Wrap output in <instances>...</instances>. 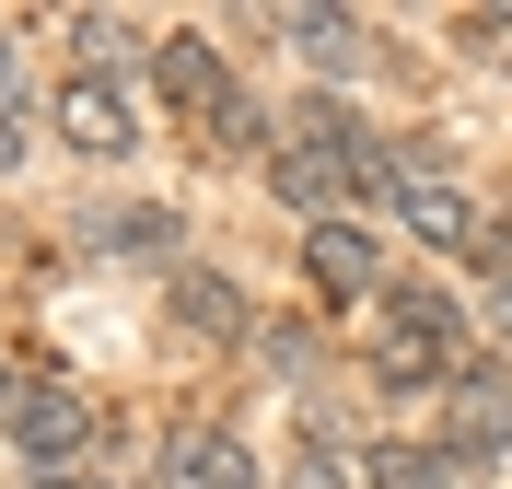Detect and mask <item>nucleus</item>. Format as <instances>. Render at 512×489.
<instances>
[{"label": "nucleus", "mask_w": 512, "mask_h": 489, "mask_svg": "<svg viewBox=\"0 0 512 489\" xmlns=\"http://www.w3.org/2000/svg\"><path fill=\"white\" fill-rule=\"evenodd\" d=\"M408 233H419V245H443V257H489V268H512V233L489 222L466 187H443V175H408Z\"/></svg>", "instance_id": "nucleus-1"}, {"label": "nucleus", "mask_w": 512, "mask_h": 489, "mask_svg": "<svg viewBox=\"0 0 512 489\" xmlns=\"http://www.w3.org/2000/svg\"><path fill=\"white\" fill-rule=\"evenodd\" d=\"M12 443H24L35 466H82V443H94V396L59 385V373L24 385V396H12Z\"/></svg>", "instance_id": "nucleus-2"}, {"label": "nucleus", "mask_w": 512, "mask_h": 489, "mask_svg": "<svg viewBox=\"0 0 512 489\" xmlns=\"http://www.w3.org/2000/svg\"><path fill=\"white\" fill-rule=\"evenodd\" d=\"M59 140L94 152V163H117L128 140H140V117H128V94L105 82V70H70V82H59Z\"/></svg>", "instance_id": "nucleus-3"}, {"label": "nucleus", "mask_w": 512, "mask_h": 489, "mask_svg": "<svg viewBox=\"0 0 512 489\" xmlns=\"http://www.w3.org/2000/svg\"><path fill=\"white\" fill-rule=\"evenodd\" d=\"M163 489H256V466H245V443H233V431L187 420L175 443H163Z\"/></svg>", "instance_id": "nucleus-4"}, {"label": "nucleus", "mask_w": 512, "mask_h": 489, "mask_svg": "<svg viewBox=\"0 0 512 489\" xmlns=\"http://www.w3.org/2000/svg\"><path fill=\"white\" fill-rule=\"evenodd\" d=\"M303 268H315V292H373V280H384V257H373L361 222H315V233H303Z\"/></svg>", "instance_id": "nucleus-5"}, {"label": "nucleus", "mask_w": 512, "mask_h": 489, "mask_svg": "<svg viewBox=\"0 0 512 489\" xmlns=\"http://www.w3.org/2000/svg\"><path fill=\"white\" fill-rule=\"evenodd\" d=\"M361 489H478V455L454 443V455H431V443H384L373 466H361Z\"/></svg>", "instance_id": "nucleus-6"}, {"label": "nucleus", "mask_w": 512, "mask_h": 489, "mask_svg": "<svg viewBox=\"0 0 512 489\" xmlns=\"http://www.w3.org/2000/svg\"><path fill=\"white\" fill-rule=\"evenodd\" d=\"M268 187H280L303 222H338V187H350V163H326V152H303V140H291V152H268Z\"/></svg>", "instance_id": "nucleus-7"}, {"label": "nucleus", "mask_w": 512, "mask_h": 489, "mask_svg": "<svg viewBox=\"0 0 512 489\" xmlns=\"http://www.w3.org/2000/svg\"><path fill=\"white\" fill-rule=\"evenodd\" d=\"M175 326L187 338H245V292L210 280V268H175Z\"/></svg>", "instance_id": "nucleus-8"}, {"label": "nucleus", "mask_w": 512, "mask_h": 489, "mask_svg": "<svg viewBox=\"0 0 512 489\" xmlns=\"http://www.w3.org/2000/svg\"><path fill=\"white\" fill-rule=\"evenodd\" d=\"M163 94H175V105H198V117H210V105H222L233 94V82H222V59H210V35H163Z\"/></svg>", "instance_id": "nucleus-9"}, {"label": "nucleus", "mask_w": 512, "mask_h": 489, "mask_svg": "<svg viewBox=\"0 0 512 489\" xmlns=\"http://www.w3.org/2000/svg\"><path fill=\"white\" fill-rule=\"evenodd\" d=\"M454 443L466 455H512V385H454Z\"/></svg>", "instance_id": "nucleus-10"}, {"label": "nucleus", "mask_w": 512, "mask_h": 489, "mask_svg": "<svg viewBox=\"0 0 512 489\" xmlns=\"http://www.w3.org/2000/svg\"><path fill=\"white\" fill-rule=\"evenodd\" d=\"M291 47H303L315 70H350L361 59V24H350V12H291Z\"/></svg>", "instance_id": "nucleus-11"}, {"label": "nucleus", "mask_w": 512, "mask_h": 489, "mask_svg": "<svg viewBox=\"0 0 512 489\" xmlns=\"http://www.w3.org/2000/svg\"><path fill=\"white\" fill-rule=\"evenodd\" d=\"M384 326H408V338H431V350H443V338H454V303L431 292V280H396V292H384Z\"/></svg>", "instance_id": "nucleus-12"}, {"label": "nucleus", "mask_w": 512, "mask_h": 489, "mask_svg": "<svg viewBox=\"0 0 512 489\" xmlns=\"http://www.w3.org/2000/svg\"><path fill=\"white\" fill-rule=\"evenodd\" d=\"M256 129H268V117H256V94H222L210 117H198V152H256Z\"/></svg>", "instance_id": "nucleus-13"}, {"label": "nucleus", "mask_w": 512, "mask_h": 489, "mask_svg": "<svg viewBox=\"0 0 512 489\" xmlns=\"http://www.w3.org/2000/svg\"><path fill=\"white\" fill-rule=\"evenodd\" d=\"M175 210H117V222H105V245H117V257H163V245H175Z\"/></svg>", "instance_id": "nucleus-14"}, {"label": "nucleus", "mask_w": 512, "mask_h": 489, "mask_svg": "<svg viewBox=\"0 0 512 489\" xmlns=\"http://www.w3.org/2000/svg\"><path fill=\"white\" fill-rule=\"evenodd\" d=\"M268 361H280V373H315V338H303V315L268 326Z\"/></svg>", "instance_id": "nucleus-15"}, {"label": "nucleus", "mask_w": 512, "mask_h": 489, "mask_svg": "<svg viewBox=\"0 0 512 489\" xmlns=\"http://www.w3.org/2000/svg\"><path fill=\"white\" fill-rule=\"evenodd\" d=\"M280 489H361V478H350V466H338V455H303V466H291Z\"/></svg>", "instance_id": "nucleus-16"}, {"label": "nucleus", "mask_w": 512, "mask_h": 489, "mask_svg": "<svg viewBox=\"0 0 512 489\" xmlns=\"http://www.w3.org/2000/svg\"><path fill=\"white\" fill-rule=\"evenodd\" d=\"M12 163H24V129H12V117H0V175H12Z\"/></svg>", "instance_id": "nucleus-17"}, {"label": "nucleus", "mask_w": 512, "mask_h": 489, "mask_svg": "<svg viewBox=\"0 0 512 489\" xmlns=\"http://www.w3.org/2000/svg\"><path fill=\"white\" fill-rule=\"evenodd\" d=\"M489 326H501V338H512V280H501V292H489Z\"/></svg>", "instance_id": "nucleus-18"}, {"label": "nucleus", "mask_w": 512, "mask_h": 489, "mask_svg": "<svg viewBox=\"0 0 512 489\" xmlns=\"http://www.w3.org/2000/svg\"><path fill=\"white\" fill-rule=\"evenodd\" d=\"M0 94H12V24H0Z\"/></svg>", "instance_id": "nucleus-19"}, {"label": "nucleus", "mask_w": 512, "mask_h": 489, "mask_svg": "<svg viewBox=\"0 0 512 489\" xmlns=\"http://www.w3.org/2000/svg\"><path fill=\"white\" fill-rule=\"evenodd\" d=\"M12 396H24V385H12V361H0V408H12Z\"/></svg>", "instance_id": "nucleus-20"}]
</instances>
